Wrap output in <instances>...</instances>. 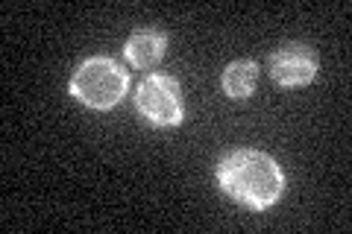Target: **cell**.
Instances as JSON below:
<instances>
[{"instance_id": "obj_1", "label": "cell", "mask_w": 352, "mask_h": 234, "mask_svg": "<svg viewBox=\"0 0 352 234\" xmlns=\"http://www.w3.org/2000/svg\"><path fill=\"white\" fill-rule=\"evenodd\" d=\"M220 187L250 208H270L282 196L285 176L279 164L258 150H235L217 167Z\"/></svg>"}, {"instance_id": "obj_2", "label": "cell", "mask_w": 352, "mask_h": 234, "mask_svg": "<svg viewBox=\"0 0 352 234\" xmlns=\"http://www.w3.org/2000/svg\"><path fill=\"white\" fill-rule=\"evenodd\" d=\"M126 71L115 65L106 56H94V59L82 62L76 73L71 76V94L82 100L88 108H112L126 94Z\"/></svg>"}, {"instance_id": "obj_3", "label": "cell", "mask_w": 352, "mask_h": 234, "mask_svg": "<svg viewBox=\"0 0 352 234\" xmlns=\"http://www.w3.org/2000/svg\"><path fill=\"white\" fill-rule=\"evenodd\" d=\"M135 106L147 120L159 126H173L182 120V100H179V85L170 76H147L138 85Z\"/></svg>"}, {"instance_id": "obj_4", "label": "cell", "mask_w": 352, "mask_h": 234, "mask_svg": "<svg viewBox=\"0 0 352 234\" xmlns=\"http://www.w3.org/2000/svg\"><path fill=\"white\" fill-rule=\"evenodd\" d=\"M270 73L279 85H288V88L305 85L317 73V56L305 44H282L270 56Z\"/></svg>"}, {"instance_id": "obj_5", "label": "cell", "mask_w": 352, "mask_h": 234, "mask_svg": "<svg viewBox=\"0 0 352 234\" xmlns=\"http://www.w3.org/2000/svg\"><path fill=\"white\" fill-rule=\"evenodd\" d=\"M164 32L159 30H138L132 32L126 41V59L135 65V68H153L162 56H164Z\"/></svg>"}, {"instance_id": "obj_6", "label": "cell", "mask_w": 352, "mask_h": 234, "mask_svg": "<svg viewBox=\"0 0 352 234\" xmlns=\"http://www.w3.org/2000/svg\"><path fill=\"white\" fill-rule=\"evenodd\" d=\"M256 80H258V68H256V62H247V59H241V62H232L229 68L223 71V91L229 97H250L252 94V88H256Z\"/></svg>"}]
</instances>
